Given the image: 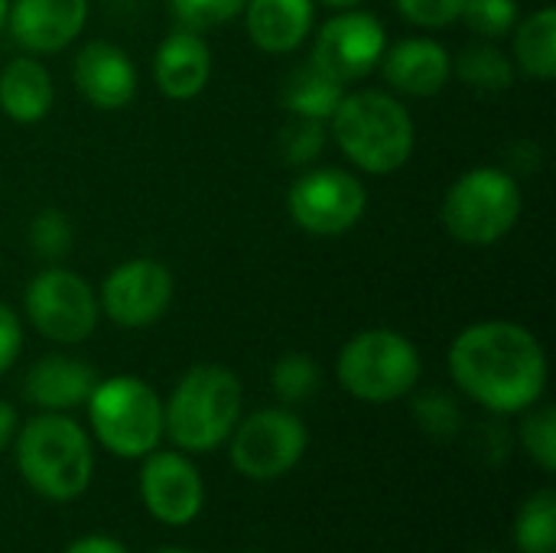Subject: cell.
Returning a JSON list of instances; mask_svg holds the SVG:
<instances>
[{
  "label": "cell",
  "mask_w": 556,
  "mask_h": 553,
  "mask_svg": "<svg viewBox=\"0 0 556 553\" xmlns=\"http://www.w3.org/2000/svg\"><path fill=\"white\" fill-rule=\"evenodd\" d=\"M515 62L525 75L551 81L556 75V10L541 7L515 29Z\"/></svg>",
  "instance_id": "22"
},
{
  "label": "cell",
  "mask_w": 556,
  "mask_h": 553,
  "mask_svg": "<svg viewBox=\"0 0 556 553\" xmlns=\"http://www.w3.org/2000/svg\"><path fill=\"white\" fill-rule=\"evenodd\" d=\"M13 437H16V411L7 401H0V453L10 447Z\"/></svg>",
  "instance_id": "35"
},
{
  "label": "cell",
  "mask_w": 556,
  "mask_h": 553,
  "mask_svg": "<svg viewBox=\"0 0 556 553\" xmlns=\"http://www.w3.org/2000/svg\"><path fill=\"white\" fill-rule=\"evenodd\" d=\"M55 98L52 75L33 55H16L0 68V111L16 124H36Z\"/></svg>",
  "instance_id": "20"
},
{
  "label": "cell",
  "mask_w": 556,
  "mask_h": 553,
  "mask_svg": "<svg viewBox=\"0 0 556 553\" xmlns=\"http://www.w3.org/2000/svg\"><path fill=\"white\" fill-rule=\"evenodd\" d=\"M173 287L176 284L166 264L153 257H130L104 277L98 306L111 323L124 329H143L169 310Z\"/></svg>",
  "instance_id": "11"
},
{
  "label": "cell",
  "mask_w": 556,
  "mask_h": 553,
  "mask_svg": "<svg viewBox=\"0 0 556 553\" xmlns=\"http://www.w3.org/2000/svg\"><path fill=\"white\" fill-rule=\"evenodd\" d=\"M20 349H23L20 316L7 303H0V375H7L13 368V362L20 359Z\"/></svg>",
  "instance_id": "33"
},
{
  "label": "cell",
  "mask_w": 556,
  "mask_h": 553,
  "mask_svg": "<svg viewBox=\"0 0 556 553\" xmlns=\"http://www.w3.org/2000/svg\"><path fill=\"white\" fill-rule=\"evenodd\" d=\"M414 417H417V424H420L430 437H437V440L456 437L459 427H463L459 404H456L450 394H443V391H427V394H420V398L414 401Z\"/></svg>",
  "instance_id": "31"
},
{
  "label": "cell",
  "mask_w": 556,
  "mask_h": 553,
  "mask_svg": "<svg viewBox=\"0 0 556 553\" xmlns=\"http://www.w3.org/2000/svg\"><path fill=\"white\" fill-rule=\"evenodd\" d=\"M316 20L313 0H248L244 29L261 52L283 55L303 46Z\"/></svg>",
  "instance_id": "19"
},
{
  "label": "cell",
  "mask_w": 556,
  "mask_h": 553,
  "mask_svg": "<svg viewBox=\"0 0 556 553\" xmlns=\"http://www.w3.org/2000/svg\"><path fill=\"white\" fill-rule=\"evenodd\" d=\"M140 499L160 525L186 528L205 505V486L199 469L182 453L153 450L140 469Z\"/></svg>",
  "instance_id": "13"
},
{
  "label": "cell",
  "mask_w": 556,
  "mask_h": 553,
  "mask_svg": "<svg viewBox=\"0 0 556 553\" xmlns=\"http://www.w3.org/2000/svg\"><path fill=\"white\" fill-rule=\"evenodd\" d=\"M7 13H10V0H0V33L7 29Z\"/></svg>",
  "instance_id": "37"
},
{
  "label": "cell",
  "mask_w": 556,
  "mask_h": 553,
  "mask_svg": "<svg viewBox=\"0 0 556 553\" xmlns=\"http://www.w3.org/2000/svg\"><path fill=\"white\" fill-rule=\"evenodd\" d=\"M231 466L251 482H270L287 476L306 453V424L283 407L257 411L231 430Z\"/></svg>",
  "instance_id": "9"
},
{
  "label": "cell",
  "mask_w": 556,
  "mask_h": 553,
  "mask_svg": "<svg viewBox=\"0 0 556 553\" xmlns=\"http://www.w3.org/2000/svg\"><path fill=\"white\" fill-rule=\"evenodd\" d=\"M378 65L384 72V81L394 91L410 95V98L440 95L446 88L450 75H453L450 52L437 39H427V36L401 39L397 46L384 49V55H381Z\"/></svg>",
  "instance_id": "16"
},
{
  "label": "cell",
  "mask_w": 556,
  "mask_h": 553,
  "mask_svg": "<svg viewBox=\"0 0 556 553\" xmlns=\"http://www.w3.org/2000/svg\"><path fill=\"white\" fill-rule=\"evenodd\" d=\"M156 553H192V551H182V548H163V551Z\"/></svg>",
  "instance_id": "38"
},
{
  "label": "cell",
  "mask_w": 556,
  "mask_h": 553,
  "mask_svg": "<svg viewBox=\"0 0 556 553\" xmlns=\"http://www.w3.org/2000/svg\"><path fill=\"white\" fill-rule=\"evenodd\" d=\"M466 0H394L397 13L424 29H440L459 20Z\"/></svg>",
  "instance_id": "32"
},
{
  "label": "cell",
  "mask_w": 556,
  "mask_h": 553,
  "mask_svg": "<svg viewBox=\"0 0 556 553\" xmlns=\"http://www.w3.org/2000/svg\"><path fill=\"white\" fill-rule=\"evenodd\" d=\"M368 209V192L358 176L339 166L309 169L287 192V212L306 235L339 238L352 231Z\"/></svg>",
  "instance_id": "10"
},
{
  "label": "cell",
  "mask_w": 556,
  "mask_h": 553,
  "mask_svg": "<svg viewBox=\"0 0 556 553\" xmlns=\"http://www.w3.org/2000/svg\"><path fill=\"white\" fill-rule=\"evenodd\" d=\"M521 447L528 450V456L544 469H556V411L554 407H538L525 417L521 424Z\"/></svg>",
  "instance_id": "29"
},
{
  "label": "cell",
  "mask_w": 556,
  "mask_h": 553,
  "mask_svg": "<svg viewBox=\"0 0 556 553\" xmlns=\"http://www.w3.org/2000/svg\"><path fill=\"white\" fill-rule=\"evenodd\" d=\"M244 3L248 0H169V10L182 29L202 33L244 13Z\"/></svg>",
  "instance_id": "30"
},
{
  "label": "cell",
  "mask_w": 556,
  "mask_h": 553,
  "mask_svg": "<svg viewBox=\"0 0 556 553\" xmlns=\"http://www.w3.org/2000/svg\"><path fill=\"white\" fill-rule=\"evenodd\" d=\"M241 404L244 391L231 368L195 365L176 381L163 407V433L186 453H212L238 427Z\"/></svg>",
  "instance_id": "3"
},
{
  "label": "cell",
  "mask_w": 556,
  "mask_h": 553,
  "mask_svg": "<svg viewBox=\"0 0 556 553\" xmlns=\"http://www.w3.org/2000/svg\"><path fill=\"white\" fill-rule=\"evenodd\" d=\"M345 95V85L336 81L329 72H323L313 59L296 65L290 75H287V85H283V108L293 114V117H313V121H329L332 111L339 108Z\"/></svg>",
  "instance_id": "21"
},
{
  "label": "cell",
  "mask_w": 556,
  "mask_h": 553,
  "mask_svg": "<svg viewBox=\"0 0 556 553\" xmlns=\"http://www.w3.org/2000/svg\"><path fill=\"white\" fill-rule=\"evenodd\" d=\"M459 20L485 42L505 39L518 26V0H466Z\"/></svg>",
  "instance_id": "26"
},
{
  "label": "cell",
  "mask_w": 556,
  "mask_h": 553,
  "mask_svg": "<svg viewBox=\"0 0 556 553\" xmlns=\"http://www.w3.org/2000/svg\"><path fill=\"white\" fill-rule=\"evenodd\" d=\"M339 150L365 173H397L414 153V117L388 91H349L329 117Z\"/></svg>",
  "instance_id": "2"
},
{
  "label": "cell",
  "mask_w": 556,
  "mask_h": 553,
  "mask_svg": "<svg viewBox=\"0 0 556 553\" xmlns=\"http://www.w3.org/2000/svg\"><path fill=\"white\" fill-rule=\"evenodd\" d=\"M453 68L459 81L476 91H505L515 85V62L495 42H479L463 49Z\"/></svg>",
  "instance_id": "23"
},
{
  "label": "cell",
  "mask_w": 556,
  "mask_h": 553,
  "mask_svg": "<svg viewBox=\"0 0 556 553\" xmlns=\"http://www.w3.org/2000/svg\"><path fill=\"white\" fill-rule=\"evenodd\" d=\"M515 544L521 553H556V492H534L515 518Z\"/></svg>",
  "instance_id": "24"
},
{
  "label": "cell",
  "mask_w": 556,
  "mask_h": 553,
  "mask_svg": "<svg viewBox=\"0 0 556 553\" xmlns=\"http://www.w3.org/2000/svg\"><path fill=\"white\" fill-rule=\"evenodd\" d=\"M72 244H75V228H72V222H68L65 212L42 209L29 222V248L42 261H62V257H68Z\"/></svg>",
  "instance_id": "27"
},
{
  "label": "cell",
  "mask_w": 556,
  "mask_h": 553,
  "mask_svg": "<svg viewBox=\"0 0 556 553\" xmlns=\"http://www.w3.org/2000/svg\"><path fill=\"white\" fill-rule=\"evenodd\" d=\"M270 385L283 404H303L319 388V365L303 352H290L274 365Z\"/></svg>",
  "instance_id": "25"
},
{
  "label": "cell",
  "mask_w": 556,
  "mask_h": 553,
  "mask_svg": "<svg viewBox=\"0 0 556 553\" xmlns=\"http://www.w3.org/2000/svg\"><path fill=\"white\" fill-rule=\"evenodd\" d=\"M450 375L466 398L492 414H521L547 388V355L531 329L485 319L453 339Z\"/></svg>",
  "instance_id": "1"
},
{
  "label": "cell",
  "mask_w": 556,
  "mask_h": 553,
  "mask_svg": "<svg viewBox=\"0 0 556 553\" xmlns=\"http://www.w3.org/2000/svg\"><path fill=\"white\" fill-rule=\"evenodd\" d=\"M479 553H495V551H479Z\"/></svg>",
  "instance_id": "39"
},
{
  "label": "cell",
  "mask_w": 556,
  "mask_h": 553,
  "mask_svg": "<svg viewBox=\"0 0 556 553\" xmlns=\"http://www.w3.org/2000/svg\"><path fill=\"white\" fill-rule=\"evenodd\" d=\"M16 466L26 486L49 502L78 499L94 476L88 433L65 414L46 411L16 433Z\"/></svg>",
  "instance_id": "4"
},
{
  "label": "cell",
  "mask_w": 556,
  "mask_h": 553,
  "mask_svg": "<svg viewBox=\"0 0 556 553\" xmlns=\"http://www.w3.org/2000/svg\"><path fill=\"white\" fill-rule=\"evenodd\" d=\"M88 23V0H13L7 13L10 36L33 55L62 52L81 36Z\"/></svg>",
  "instance_id": "14"
},
{
  "label": "cell",
  "mask_w": 556,
  "mask_h": 553,
  "mask_svg": "<svg viewBox=\"0 0 556 553\" xmlns=\"http://www.w3.org/2000/svg\"><path fill=\"white\" fill-rule=\"evenodd\" d=\"M521 186L502 166H479L463 173L443 196L440 218L453 241L469 248L498 244L521 215Z\"/></svg>",
  "instance_id": "5"
},
{
  "label": "cell",
  "mask_w": 556,
  "mask_h": 553,
  "mask_svg": "<svg viewBox=\"0 0 556 553\" xmlns=\"http://www.w3.org/2000/svg\"><path fill=\"white\" fill-rule=\"evenodd\" d=\"M326 147V121L293 117L280 134V153L290 166H306Z\"/></svg>",
  "instance_id": "28"
},
{
  "label": "cell",
  "mask_w": 556,
  "mask_h": 553,
  "mask_svg": "<svg viewBox=\"0 0 556 553\" xmlns=\"http://www.w3.org/2000/svg\"><path fill=\"white\" fill-rule=\"evenodd\" d=\"M336 378L365 404H391L417 388L420 352L394 329H365L342 345Z\"/></svg>",
  "instance_id": "7"
},
{
  "label": "cell",
  "mask_w": 556,
  "mask_h": 553,
  "mask_svg": "<svg viewBox=\"0 0 556 553\" xmlns=\"http://www.w3.org/2000/svg\"><path fill=\"white\" fill-rule=\"evenodd\" d=\"M153 78L156 88L173 101H189L202 95V88L212 78V52L205 39L195 29H173L160 46L153 59Z\"/></svg>",
  "instance_id": "17"
},
{
  "label": "cell",
  "mask_w": 556,
  "mask_h": 553,
  "mask_svg": "<svg viewBox=\"0 0 556 553\" xmlns=\"http://www.w3.org/2000/svg\"><path fill=\"white\" fill-rule=\"evenodd\" d=\"M384 49H388L384 23L375 13L352 7L332 16L329 23H323L309 59L323 72H329L336 81L349 85V81L368 78L378 68Z\"/></svg>",
  "instance_id": "12"
},
{
  "label": "cell",
  "mask_w": 556,
  "mask_h": 553,
  "mask_svg": "<svg viewBox=\"0 0 556 553\" xmlns=\"http://www.w3.org/2000/svg\"><path fill=\"white\" fill-rule=\"evenodd\" d=\"M88 420L98 443L121 460H143L163 440V401L160 394L134 378L114 375L94 385L88 394Z\"/></svg>",
  "instance_id": "6"
},
{
  "label": "cell",
  "mask_w": 556,
  "mask_h": 553,
  "mask_svg": "<svg viewBox=\"0 0 556 553\" xmlns=\"http://www.w3.org/2000/svg\"><path fill=\"white\" fill-rule=\"evenodd\" d=\"M29 326L59 345H78L85 342L101 316L98 297L85 277L65 267H46L39 271L23 297Z\"/></svg>",
  "instance_id": "8"
},
{
  "label": "cell",
  "mask_w": 556,
  "mask_h": 553,
  "mask_svg": "<svg viewBox=\"0 0 556 553\" xmlns=\"http://www.w3.org/2000/svg\"><path fill=\"white\" fill-rule=\"evenodd\" d=\"M65 553H127V548L121 541L108 538V535H88V538L72 541L65 548Z\"/></svg>",
  "instance_id": "34"
},
{
  "label": "cell",
  "mask_w": 556,
  "mask_h": 553,
  "mask_svg": "<svg viewBox=\"0 0 556 553\" xmlns=\"http://www.w3.org/2000/svg\"><path fill=\"white\" fill-rule=\"evenodd\" d=\"M313 3H323V7H332V10H352V7H358L362 0H313Z\"/></svg>",
  "instance_id": "36"
},
{
  "label": "cell",
  "mask_w": 556,
  "mask_h": 553,
  "mask_svg": "<svg viewBox=\"0 0 556 553\" xmlns=\"http://www.w3.org/2000/svg\"><path fill=\"white\" fill-rule=\"evenodd\" d=\"M72 81L91 108L117 111L137 95V65L121 46L94 39L78 49L72 62Z\"/></svg>",
  "instance_id": "15"
},
{
  "label": "cell",
  "mask_w": 556,
  "mask_h": 553,
  "mask_svg": "<svg viewBox=\"0 0 556 553\" xmlns=\"http://www.w3.org/2000/svg\"><path fill=\"white\" fill-rule=\"evenodd\" d=\"M94 385H98V375L88 362L65 359V355H46L26 372L23 398L42 411L62 414V411L85 404L88 394L94 391Z\"/></svg>",
  "instance_id": "18"
}]
</instances>
